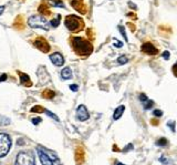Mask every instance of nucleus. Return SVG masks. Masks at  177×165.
Returning a JSON list of instances; mask_svg holds the SVG:
<instances>
[{
    "label": "nucleus",
    "instance_id": "nucleus-1",
    "mask_svg": "<svg viewBox=\"0 0 177 165\" xmlns=\"http://www.w3.org/2000/svg\"><path fill=\"white\" fill-rule=\"evenodd\" d=\"M37 153H38V156L42 165H61L59 158L52 151L39 146L37 147Z\"/></svg>",
    "mask_w": 177,
    "mask_h": 165
},
{
    "label": "nucleus",
    "instance_id": "nucleus-2",
    "mask_svg": "<svg viewBox=\"0 0 177 165\" xmlns=\"http://www.w3.org/2000/svg\"><path fill=\"white\" fill-rule=\"evenodd\" d=\"M72 47L74 51L80 55H89L93 51V47L90 41L85 40L81 37L72 38Z\"/></svg>",
    "mask_w": 177,
    "mask_h": 165
},
{
    "label": "nucleus",
    "instance_id": "nucleus-3",
    "mask_svg": "<svg viewBox=\"0 0 177 165\" xmlns=\"http://www.w3.org/2000/svg\"><path fill=\"white\" fill-rule=\"evenodd\" d=\"M64 25L70 31L78 32V31H80V30L83 28L84 22H83V20L80 18V17H78V16L71 15V16H68V17L65 18Z\"/></svg>",
    "mask_w": 177,
    "mask_h": 165
},
{
    "label": "nucleus",
    "instance_id": "nucleus-4",
    "mask_svg": "<svg viewBox=\"0 0 177 165\" xmlns=\"http://www.w3.org/2000/svg\"><path fill=\"white\" fill-rule=\"evenodd\" d=\"M28 23L31 28H39V29L49 30L50 22L42 16H32L28 20Z\"/></svg>",
    "mask_w": 177,
    "mask_h": 165
},
{
    "label": "nucleus",
    "instance_id": "nucleus-5",
    "mask_svg": "<svg viewBox=\"0 0 177 165\" xmlns=\"http://www.w3.org/2000/svg\"><path fill=\"white\" fill-rule=\"evenodd\" d=\"M11 149V137L7 133H0V158H4Z\"/></svg>",
    "mask_w": 177,
    "mask_h": 165
},
{
    "label": "nucleus",
    "instance_id": "nucleus-6",
    "mask_svg": "<svg viewBox=\"0 0 177 165\" xmlns=\"http://www.w3.org/2000/svg\"><path fill=\"white\" fill-rule=\"evenodd\" d=\"M15 165H36L34 158L31 154L25 153V152H20L17 155Z\"/></svg>",
    "mask_w": 177,
    "mask_h": 165
},
{
    "label": "nucleus",
    "instance_id": "nucleus-7",
    "mask_svg": "<svg viewBox=\"0 0 177 165\" xmlns=\"http://www.w3.org/2000/svg\"><path fill=\"white\" fill-rule=\"evenodd\" d=\"M76 117L80 121H87V120H89L90 114L87 112V109L85 108V105H83V104L79 105V108L76 109Z\"/></svg>",
    "mask_w": 177,
    "mask_h": 165
},
{
    "label": "nucleus",
    "instance_id": "nucleus-8",
    "mask_svg": "<svg viewBox=\"0 0 177 165\" xmlns=\"http://www.w3.org/2000/svg\"><path fill=\"white\" fill-rule=\"evenodd\" d=\"M142 51L146 53V55H155L158 53V50L157 48L154 47V44H152L151 42H145V43L142 44Z\"/></svg>",
    "mask_w": 177,
    "mask_h": 165
},
{
    "label": "nucleus",
    "instance_id": "nucleus-9",
    "mask_svg": "<svg viewBox=\"0 0 177 165\" xmlns=\"http://www.w3.org/2000/svg\"><path fill=\"white\" fill-rule=\"evenodd\" d=\"M50 60H51V62L53 63L55 66H63V63H64L63 55H62L61 53H59V52H54V53L50 55Z\"/></svg>",
    "mask_w": 177,
    "mask_h": 165
},
{
    "label": "nucleus",
    "instance_id": "nucleus-10",
    "mask_svg": "<svg viewBox=\"0 0 177 165\" xmlns=\"http://www.w3.org/2000/svg\"><path fill=\"white\" fill-rule=\"evenodd\" d=\"M34 46H36V48L41 50L42 52H49V50H50V46L44 39H37L34 41Z\"/></svg>",
    "mask_w": 177,
    "mask_h": 165
},
{
    "label": "nucleus",
    "instance_id": "nucleus-11",
    "mask_svg": "<svg viewBox=\"0 0 177 165\" xmlns=\"http://www.w3.org/2000/svg\"><path fill=\"white\" fill-rule=\"evenodd\" d=\"M124 111H125V107L124 105H119V107H117L115 109V111H114V113H113V119L114 120H119V119H121V116L123 115Z\"/></svg>",
    "mask_w": 177,
    "mask_h": 165
},
{
    "label": "nucleus",
    "instance_id": "nucleus-12",
    "mask_svg": "<svg viewBox=\"0 0 177 165\" xmlns=\"http://www.w3.org/2000/svg\"><path fill=\"white\" fill-rule=\"evenodd\" d=\"M61 77L62 79H64V80H69V79H71L72 78V71H71V69L70 68H64V69L61 71Z\"/></svg>",
    "mask_w": 177,
    "mask_h": 165
},
{
    "label": "nucleus",
    "instance_id": "nucleus-13",
    "mask_svg": "<svg viewBox=\"0 0 177 165\" xmlns=\"http://www.w3.org/2000/svg\"><path fill=\"white\" fill-rule=\"evenodd\" d=\"M20 80H21L22 84L28 85V87H30V85H31V81H30V78H29V75H27V74L20 73Z\"/></svg>",
    "mask_w": 177,
    "mask_h": 165
},
{
    "label": "nucleus",
    "instance_id": "nucleus-14",
    "mask_svg": "<svg viewBox=\"0 0 177 165\" xmlns=\"http://www.w3.org/2000/svg\"><path fill=\"white\" fill-rule=\"evenodd\" d=\"M50 4H52L53 7H60L64 8V4L62 2V0H49Z\"/></svg>",
    "mask_w": 177,
    "mask_h": 165
},
{
    "label": "nucleus",
    "instance_id": "nucleus-15",
    "mask_svg": "<svg viewBox=\"0 0 177 165\" xmlns=\"http://www.w3.org/2000/svg\"><path fill=\"white\" fill-rule=\"evenodd\" d=\"M60 21H61V16L58 15V17H57V18L53 19V20H52V21L50 22V25H51L52 27H54V28H57V27H58L59 25H60Z\"/></svg>",
    "mask_w": 177,
    "mask_h": 165
},
{
    "label": "nucleus",
    "instance_id": "nucleus-16",
    "mask_svg": "<svg viewBox=\"0 0 177 165\" xmlns=\"http://www.w3.org/2000/svg\"><path fill=\"white\" fill-rule=\"evenodd\" d=\"M156 145H158V146H166L167 145V140L166 139H159L157 140V142H156Z\"/></svg>",
    "mask_w": 177,
    "mask_h": 165
},
{
    "label": "nucleus",
    "instance_id": "nucleus-17",
    "mask_svg": "<svg viewBox=\"0 0 177 165\" xmlns=\"http://www.w3.org/2000/svg\"><path fill=\"white\" fill-rule=\"evenodd\" d=\"M153 105H154V102H153L152 100H147V101H145L144 109H145V110H149V109H151Z\"/></svg>",
    "mask_w": 177,
    "mask_h": 165
},
{
    "label": "nucleus",
    "instance_id": "nucleus-18",
    "mask_svg": "<svg viewBox=\"0 0 177 165\" xmlns=\"http://www.w3.org/2000/svg\"><path fill=\"white\" fill-rule=\"evenodd\" d=\"M127 61H128V59H127L125 55H122V57H119V58L117 59V62H119V64H125Z\"/></svg>",
    "mask_w": 177,
    "mask_h": 165
},
{
    "label": "nucleus",
    "instance_id": "nucleus-19",
    "mask_svg": "<svg viewBox=\"0 0 177 165\" xmlns=\"http://www.w3.org/2000/svg\"><path fill=\"white\" fill-rule=\"evenodd\" d=\"M44 113H46V114H48V115H49V116H50V117H52V119H54V120H55V121H59V117L57 116V115H55V114H53V113H52V112H50V111L44 110Z\"/></svg>",
    "mask_w": 177,
    "mask_h": 165
},
{
    "label": "nucleus",
    "instance_id": "nucleus-20",
    "mask_svg": "<svg viewBox=\"0 0 177 165\" xmlns=\"http://www.w3.org/2000/svg\"><path fill=\"white\" fill-rule=\"evenodd\" d=\"M43 96H47L48 99H51V98H53L54 96V92L53 91H46V92H43Z\"/></svg>",
    "mask_w": 177,
    "mask_h": 165
},
{
    "label": "nucleus",
    "instance_id": "nucleus-21",
    "mask_svg": "<svg viewBox=\"0 0 177 165\" xmlns=\"http://www.w3.org/2000/svg\"><path fill=\"white\" fill-rule=\"evenodd\" d=\"M31 112H44V109H42L40 105H37L36 108H32V109H31Z\"/></svg>",
    "mask_w": 177,
    "mask_h": 165
},
{
    "label": "nucleus",
    "instance_id": "nucleus-22",
    "mask_svg": "<svg viewBox=\"0 0 177 165\" xmlns=\"http://www.w3.org/2000/svg\"><path fill=\"white\" fill-rule=\"evenodd\" d=\"M119 32L122 33V36H123V38L125 39V40H127V36H126V33H125V30H124V28L122 26H119Z\"/></svg>",
    "mask_w": 177,
    "mask_h": 165
},
{
    "label": "nucleus",
    "instance_id": "nucleus-23",
    "mask_svg": "<svg viewBox=\"0 0 177 165\" xmlns=\"http://www.w3.org/2000/svg\"><path fill=\"white\" fill-rule=\"evenodd\" d=\"M41 121H42L41 117H34V119H32V123L34 125H38L39 123H41Z\"/></svg>",
    "mask_w": 177,
    "mask_h": 165
},
{
    "label": "nucleus",
    "instance_id": "nucleus-24",
    "mask_svg": "<svg viewBox=\"0 0 177 165\" xmlns=\"http://www.w3.org/2000/svg\"><path fill=\"white\" fill-rule=\"evenodd\" d=\"M159 162H161V163H163V164H164V165L170 164V161H166V158H164V156H162V158H159Z\"/></svg>",
    "mask_w": 177,
    "mask_h": 165
},
{
    "label": "nucleus",
    "instance_id": "nucleus-25",
    "mask_svg": "<svg viewBox=\"0 0 177 165\" xmlns=\"http://www.w3.org/2000/svg\"><path fill=\"white\" fill-rule=\"evenodd\" d=\"M154 115H155V116H157V117H161L163 115V112L161 110H155V111H154Z\"/></svg>",
    "mask_w": 177,
    "mask_h": 165
},
{
    "label": "nucleus",
    "instance_id": "nucleus-26",
    "mask_svg": "<svg viewBox=\"0 0 177 165\" xmlns=\"http://www.w3.org/2000/svg\"><path fill=\"white\" fill-rule=\"evenodd\" d=\"M163 58L165 59V60H168V59H170V52H168V51H164V52H163Z\"/></svg>",
    "mask_w": 177,
    "mask_h": 165
},
{
    "label": "nucleus",
    "instance_id": "nucleus-27",
    "mask_svg": "<svg viewBox=\"0 0 177 165\" xmlns=\"http://www.w3.org/2000/svg\"><path fill=\"white\" fill-rule=\"evenodd\" d=\"M140 100H141L142 102H145V101H147V96H145V94H143V93H142V94H140Z\"/></svg>",
    "mask_w": 177,
    "mask_h": 165
},
{
    "label": "nucleus",
    "instance_id": "nucleus-28",
    "mask_svg": "<svg viewBox=\"0 0 177 165\" xmlns=\"http://www.w3.org/2000/svg\"><path fill=\"white\" fill-rule=\"evenodd\" d=\"M172 70H173V73L175 74V77H177V63L174 64L173 68H172Z\"/></svg>",
    "mask_w": 177,
    "mask_h": 165
},
{
    "label": "nucleus",
    "instance_id": "nucleus-29",
    "mask_svg": "<svg viewBox=\"0 0 177 165\" xmlns=\"http://www.w3.org/2000/svg\"><path fill=\"white\" fill-rule=\"evenodd\" d=\"M70 89H71L72 91L76 92V91H78V89H79V87H78L76 84H72V85H70Z\"/></svg>",
    "mask_w": 177,
    "mask_h": 165
},
{
    "label": "nucleus",
    "instance_id": "nucleus-30",
    "mask_svg": "<svg viewBox=\"0 0 177 165\" xmlns=\"http://www.w3.org/2000/svg\"><path fill=\"white\" fill-rule=\"evenodd\" d=\"M167 125H168L170 128L172 126V131H173V132H175V128H174V122H173V121H172V122L170 121L168 123H167Z\"/></svg>",
    "mask_w": 177,
    "mask_h": 165
},
{
    "label": "nucleus",
    "instance_id": "nucleus-31",
    "mask_svg": "<svg viewBox=\"0 0 177 165\" xmlns=\"http://www.w3.org/2000/svg\"><path fill=\"white\" fill-rule=\"evenodd\" d=\"M114 46H115V47H119V48H121V47L123 46V43H122L121 41H115V42H114Z\"/></svg>",
    "mask_w": 177,
    "mask_h": 165
},
{
    "label": "nucleus",
    "instance_id": "nucleus-32",
    "mask_svg": "<svg viewBox=\"0 0 177 165\" xmlns=\"http://www.w3.org/2000/svg\"><path fill=\"white\" fill-rule=\"evenodd\" d=\"M6 79H7V74H2V75L0 77V81H1V82H2V81H4Z\"/></svg>",
    "mask_w": 177,
    "mask_h": 165
},
{
    "label": "nucleus",
    "instance_id": "nucleus-33",
    "mask_svg": "<svg viewBox=\"0 0 177 165\" xmlns=\"http://www.w3.org/2000/svg\"><path fill=\"white\" fill-rule=\"evenodd\" d=\"M4 11V6H1V7H0V15H2Z\"/></svg>",
    "mask_w": 177,
    "mask_h": 165
},
{
    "label": "nucleus",
    "instance_id": "nucleus-34",
    "mask_svg": "<svg viewBox=\"0 0 177 165\" xmlns=\"http://www.w3.org/2000/svg\"><path fill=\"white\" fill-rule=\"evenodd\" d=\"M116 165H125V164H123V163H117Z\"/></svg>",
    "mask_w": 177,
    "mask_h": 165
}]
</instances>
